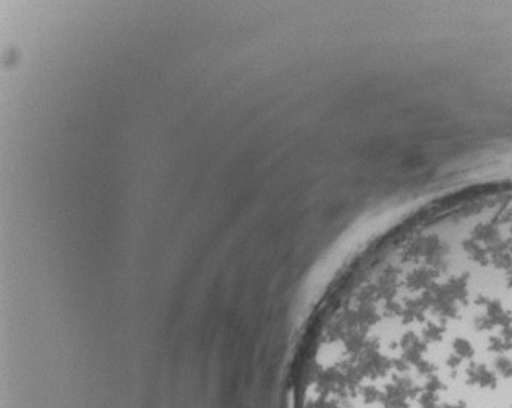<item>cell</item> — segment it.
I'll return each instance as SVG.
<instances>
[{"instance_id": "cell-1", "label": "cell", "mask_w": 512, "mask_h": 408, "mask_svg": "<svg viewBox=\"0 0 512 408\" xmlns=\"http://www.w3.org/2000/svg\"><path fill=\"white\" fill-rule=\"evenodd\" d=\"M338 408H512V289L373 339L355 355Z\"/></svg>"}]
</instances>
